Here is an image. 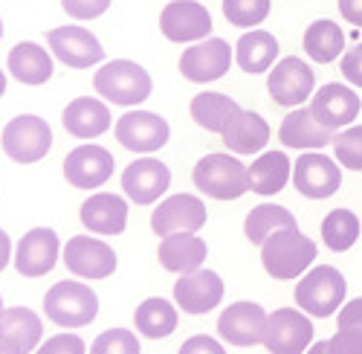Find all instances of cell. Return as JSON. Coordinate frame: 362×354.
Returning a JSON list of instances; mask_svg holds the SVG:
<instances>
[{"label":"cell","mask_w":362,"mask_h":354,"mask_svg":"<svg viewBox=\"0 0 362 354\" xmlns=\"http://www.w3.org/2000/svg\"><path fill=\"white\" fill-rule=\"evenodd\" d=\"M316 253L319 247L313 239H308L298 227H287V229L273 232L261 244V264L273 279L290 282V279L305 276L313 268Z\"/></svg>","instance_id":"6da1fadb"},{"label":"cell","mask_w":362,"mask_h":354,"mask_svg":"<svg viewBox=\"0 0 362 354\" xmlns=\"http://www.w3.org/2000/svg\"><path fill=\"white\" fill-rule=\"evenodd\" d=\"M345 297H348V282L337 268H330V264L310 268L298 279V285L293 290L298 311H305L310 316H322V319L339 314V308L345 305Z\"/></svg>","instance_id":"7a4b0ae2"},{"label":"cell","mask_w":362,"mask_h":354,"mask_svg":"<svg viewBox=\"0 0 362 354\" xmlns=\"http://www.w3.org/2000/svg\"><path fill=\"white\" fill-rule=\"evenodd\" d=\"M194 186L215 200H238L250 192V166L232 154H206L192 171Z\"/></svg>","instance_id":"3957f363"},{"label":"cell","mask_w":362,"mask_h":354,"mask_svg":"<svg viewBox=\"0 0 362 354\" xmlns=\"http://www.w3.org/2000/svg\"><path fill=\"white\" fill-rule=\"evenodd\" d=\"M44 314L62 329H84L99 314V297L84 282H55L44 297Z\"/></svg>","instance_id":"277c9868"},{"label":"cell","mask_w":362,"mask_h":354,"mask_svg":"<svg viewBox=\"0 0 362 354\" xmlns=\"http://www.w3.org/2000/svg\"><path fill=\"white\" fill-rule=\"evenodd\" d=\"M93 87H96V93L105 96L107 102L122 105V108H134V105H139L151 96L154 81H151L148 70L139 67L136 62L116 58V62L102 64V70L93 76Z\"/></svg>","instance_id":"5b68a950"},{"label":"cell","mask_w":362,"mask_h":354,"mask_svg":"<svg viewBox=\"0 0 362 354\" xmlns=\"http://www.w3.org/2000/svg\"><path fill=\"white\" fill-rule=\"evenodd\" d=\"M52 149V131L35 113H21L4 128V152L15 163H38Z\"/></svg>","instance_id":"8992f818"},{"label":"cell","mask_w":362,"mask_h":354,"mask_svg":"<svg viewBox=\"0 0 362 354\" xmlns=\"http://www.w3.org/2000/svg\"><path fill=\"white\" fill-rule=\"evenodd\" d=\"M267 91L281 108H301L308 99H313L316 76L308 62H301L298 55H287L267 73Z\"/></svg>","instance_id":"52a82bcc"},{"label":"cell","mask_w":362,"mask_h":354,"mask_svg":"<svg viewBox=\"0 0 362 354\" xmlns=\"http://www.w3.org/2000/svg\"><path fill=\"white\" fill-rule=\"evenodd\" d=\"M313 346V322L298 308H279L269 314L264 348L269 354H301Z\"/></svg>","instance_id":"ba28073f"},{"label":"cell","mask_w":362,"mask_h":354,"mask_svg":"<svg viewBox=\"0 0 362 354\" xmlns=\"http://www.w3.org/2000/svg\"><path fill=\"white\" fill-rule=\"evenodd\" d=\"M293 186L310 200H325L342 186V166L322 152H305L293 163Z\"/></svg>","instance_id":"9c48e42d"},{"label":"cell","mask_w":362,"mask_h":354,"mask_svg":"<svg viewBox=\"0 0 362 354\" xmlns=\"http://www.w3.org/2000/svg\"><path fill=\"white\" fill-rule=\"evenodd\" d=\"M160 29L174 44H197L212 35V15L197 0H171L160 15Z\"/></svg>","instance_id":"30bf717a"},{"label":"cell","mask_w":362,"mask_h":354,"mask_svg":"<svg viewBox=\"0 0 362 354\" xmlns=\"http://www.w3.org/2000/svg\"><path fill=\"white\" fill-rule=\"evenodd\" d=\"M232 58H235L232 47L223 38H206V41H197L189 50H183V55H180V73L194 84L218 81L229 73Z\"/></svg>","instance_id":"8fae6325"},{"label":"cell","mask_w":362,"mask_h":354,"mask_svg":"<svg viewBox=\"0 0 362 354\" xmlns=\"http://www.w3.org/2000/svg\"><path fill=\"white\" fill-rule=\"evenodd\" d=\"M47 44L58 62L73 70H87L105 58L99 38L84 26H55L47 33Z\"/></svg>","instance_id":"7c38bea8"},{"label":"cell","mask_w":362,"mask_h":354,"mask_svg":"<svg viewBox=\"0 0 362 354\" xmlns=\"http://www.w3.org/2000/svg\"><path fill=\"white\" fill-rule=\"evenodd\" d=\"M67 270L78 279H107L116 270V253L110 244L93 235H73L64 244V258Z\"/></svg>","instance_id":"4fadbf2b"},{"label":"cell","mask_w":362,"mask_h":354,"mask_svg":"<svg viewBox=\"0 0 362 354\" xmlns=\"http://www.w3.org/2000/svg\"><path fill=\"white\" fill-rule=\"evenodd\" d=\"M171 128L163 116L151 110H128L116 122V139L134 154H154L168 142Z\"/></svg>","instance_id":"5bb4252c"},{"label":"cell","mask_w":362,"mask_h":354,"mask_svg":"<svg viewBox=\"0 0 362 354\" xmlns=\"http://www.w3.org/2000/svg\"><path fill=\"white\" fill-rule=\"evenodd\" d=\"M267 319L269 314L258 305V302H235L226 305L218 316V337L229 346H240L250 348L264 343V331H267Z\"/></svg>","instance_id":"9a60e30c"},{"label":"cell","mask_w":362,"mask_h":354,"mask_svg":"<svg viewBox=\"0 0 362 354\" xmlns=\"http://www.w3.org/2000/svg\"><path fill=\"white\" fill-rule=\"evenodd\" d=\"M58 253H62V241H58L55 229L35 227V229H29L23 239L18 241L12 261H15V268H18L21 276L38 279V276H47L55 268Z\"/></svg>","instance_id":"2e32d148"},{"label":"cell","mask_w":362,"mask_h":354,"mask_svg":"<svg viewBox=\"0 0 362 354\" xmlns=\"http://www.w3.org/2000/svg\"><path fill=\"white\" fill-rule=\"evenodd\" d=\"M359 108H362V102L354 93V87L339 84V81L322 84L310 99L313 116L330 131H342V128L354 125V120L359 116Z\"/></svg>","instance_id":"e0dca14e"},{"label":"cell","mask_w":362,"mask_h":354,"mask_svg":"<svg viewBox=\"0 0 362 354\" xmlns=\"http://www.w3.org/2000/svg\"><path fill=\"white\" fill-rule=\"evenodd\" d=\"M113 154L102 145H78L64 157V177L76 189H99L113 174Z\"/></svg>","instance_id":"ac0fdd59"},{"label":"cell","mask_w":362,"mask_h":354,"mask_svg":"<svg viewBox=\"0 0 362 354\" xmlns=\"http://www.w3.org/2000/svg\"><path fill=\"white\" fill-rule=\"evenodd\" d=\"M206 224V203L197 195H171L154 212H151V229L157 235L174 232H197Z\"/></svg>","instance_id":"d6986e66"},{"label":"cell","mask_w":362,"mask_h":354,"mask_svg":"<svg viewBox=\"0 0 362 354\" xmlns=\"http://www.w3.org/2000/svg\"><path fill=\"white\" fill-rule=\"evenodd\" d=\"M168 186H171V171L163 160H154V157L134 160L122 171V189L136 206L157 203L168 192Z\"/></svg>","instance_id":"ffe728a7"},{"label":"cell","mask_w":362,"mask_h":354,"mask_svg":"<svg viewBox=\"0 0 362 354\" xmlns=\"http://www.w3.org/2000/svg\"><path fill=\"white\" fill-rule=\"evenodd\" d=\"M44 337L41 316L33 308H6L0 314V354H33Z\"/></svg>","instance_id":"44dd1931"},{"label":"cell","mask_w":362,"mask_h":354,"mask_svg":"<svg viewBox=\"0 0 362 354\" xmlns=\"http://www.w3.org/2000/svg\"><path fill=\"white\" fill-rule=\"evenodd\" d=\"M221 299H223V282L215 270L200 268L174 282V305H180L186 314H209L221 305Z\"/></svg>","instance_id":"7402d4cb"},{"label":"cell","mask_w":362,"mask_h":354,"mask_svg":"<svg viewBox=\"0 0 362 354\" xmlns=\"http://www.w3.org/2000/svg\"><path fill=\"white\" fill-rule=\"evenodd\" d=\"M334 134L337 131L325 128L310 108H293L279 128L281 145L298 152H322L325 145H334Z\"/></svg>","instance_id":"603a6c76"},{"label":"cell","mask_w":362,"mask_h":354,"mask_svg":"<svg viewBox=\"0 0 362 354\" xmlns=\"http://www.w3.org/2000/svg\"><path fill=\"white\" fill-rule=\"evenodd\" d=\"M78 218L93 235H119L128 227V203L119 195L96 192L81 203Z\"/></svg>","instance_id":"cb8c5ba5"},{"label":"cell","mask_w":362,"mask_h":354,"mask_svg":"<svg viewBox=\"0 0 362 354\" xmlns=\"http://www.w3.org/2000/svg\"><path fill=\"white\" fill-rule=\"evenodd\" d=\"M206 256H209V247H206V241L200 239V235H194V232L165 235V239L160 241V250H157L160 264L168 273H177V276H186V273L200 270Z\"/></svg>","instance_id":"d4e9b609"},{"label":"cell","mask_w":362,"mask_h":354,"mask_svg":"<svg viewBox=\"0 0 362 354\" xmlns=\"http://www.w3.org/2000/svg\"><path fill=\"white\" fill-rule=\"evenodd\" d=\"M62 122H64V131L76 139H96L110 128V110L102 99L78 96L64 108Z\"/></svg>","instance_id":"484cf974"},{"label":"cell","mask_w":362,"mask_h":354,"mask_svg":"<svg viewBox=\"0 0 362 354\" xmlns=\"http://www.w3.org/2000/svg\"><path fill=\"white\" fill-rule=\"evenodd\" d=\"M276 58H279V41H276V35H269L267 29H250V33H244L235 44V62L250 76L269 73L276 64Z\"/></svg>","instance_id":"4316f807"},{"label":"cell","mask_w":362,"mask_h":354,"mask_svg":"<svg viewBox=\"0 0 362 354\" xmlns=\"http://www.w3.org/2000/svg\"><path fill=\"white\" fill-rule=\"evenodd\" d=\"M221 137H223V145L235 154H261L269 142V125L261 113L240 110Z\"/></svg>","instance_id":"83f0119b"},{"label":"cell","mask_w":362,"mask_h":354,"mask_svg":"<svg viewBox=\"0 0 362 354\" xmlns=\"http://www.w3.org/2000/svg\"><path fill=\"white\" fill-rule=\"evenodd\" d=\"M9 73L21 84H44L52 79V55L33 41H21L9 50Z\"/></svg>","instance_id":"f1b7e54d"},{"label":"cell","mask_w":362,"mask_h":354,"mask_svg":"<svg viewBox=\"0 0 362 354\" xmlns=\"http://www.w3.org/2000/svg\"><path fill=\"white\" fill-rule=\"evenodd\" d=\"M293 177V163L284 152H261L250 166V189L258 195H279Z\"/></svg>","instance_id":"f546056e"},{"label":"cell","mask_w":362,"mask_h":354,"mask_svg":"<svg viewBox=\"0 0 362 354\" xmlns=\"http://www.w3.org/2000/svg\"><path fill=\"white\" fill-rule=\"evenodd\" d=\"M240 110H244V108H240L235 99H229L223 93H212V91L197 93L192 99V120L200 128L212 131V134H223Z\"/></svg>","instance_id":"4dcf8cb0"},{"label":"cell","mask_w":362,"mask_h":354,"mask_svg":"<svg viewBox=\"0 0 362 354\" xmlns=\"http://www.w3.org/2000/svg\"><path fill=\"white\" fill-rule=\"evenodd\" d=\"M134 326L142 337H151V340L171 337L177 329V308L163 297H151L142 305H136Z\"/></svg>","instance_id":"1f68e13d"},{"label":"cell","mask_w":362,"mask_h":354,"mask_svg":"<svg viewBox=\"0 0 362 354\" xmlns=\"http://www.w3.org/2000/svg\"><path fill=\"white\" fill-rule=\"evenodd\" d=\"M305 52L319 64H330L345 52V33L337 21H313L305 33Z\"/></svg>","instance_id":"d6a6232c"},{"label":"cell","mask_w":362,"mask_h":354,"mask_svg":"<svg viewBox=\"0 0 362 354\" xmlns=\"http://www.w3.org/2000/svg\"><path fill=\"white\" fill-rule=\"evenodd\" d=\"M287 227H298L287 206L261 203V206H255V210H250V215L244 221V235L250 239V244H258L261 247L273 232L287 229Z\"/></svg>","instance_id":"836d02e7"},{"label":"cell","mask_w":362,"mask_h":354,"mask_svg":"<svg viewBox=\"0 0 362 354\" xmlns=\"http://www.w3.org/2000/svg\"><path fill=\"white\" fill-rule=\"evenodd\" d=\"M359 232H362V224L351 210H334V212H327L325 221H322V241H325L327 250H334V253L351 250L359 239Z\"/></svg>","instance_id":"e575fe53"},{"label":"cell","mask_w":362,"mask_h":354,"mask_svg":"<svg viewBox=\"0 0 362 354\" xmlns=\"http://www.w3.org/2000/svg\"><path fill=\"white\" fill-rule=\"evenodd\" d=\"M223 15L232 26L252 29L267 21L269 0H223Z\"/></svg>","instance_id":"d590c367"},{"label":"cell","mask_w":362,"mask_h":354,"mask_svg":"<svg viewBox=\"0 0 362 354\" xmlns=\"http://www.w3.org/2000/svg\"><path fill=\"white\" fill-rule=\"evenodd\" d=\"M334 154L339 166L362 171V125H348L334 134Z\"/></svg>","instance_id":"8d00e7d4"},{"label":"cell","mask_w":362,"mask_h":354,"mask_svg":"<svg viewBox=\"0 0 362 354\" xmlns=\"http://www.w3.org/2000/svg\"><path fill=\"white\" fill-rule=\"evenodd\" d=\"M139 351H142L139 340L128 329H107L90 346V354H139Z\"/></svg>","instance_id":"74e56055"},{"label":"cell","mask_w":362,"mask_h":354,"mask_svg":"<svg viewBox=\"0 0 362 354\" xmlns=\"http://www.w3.org/2000/svg\"><path fill=\"white\" fill-rule=\"evenodd\" d=\"M327 354H362V329L339 326L337 334L327 340Z\"/></svg>","instance_id":"f35d334b"},{"label":"cell","mask_w":362,"mask_h":354,"mask_svg":"<svg viewBox=\"0 0 362 354\" xmlns=\"http://www.w3.org/2000/svg\"><path fill=\"white\" fill-rule=\"evenodd\" d=\"M35 354H87V346L78 334H55L38 346Z\"/></svg>","instance_id":"ab89813d"},{"label":"cell","mask_w":362,"mask_h":354,"mask_svg":"<svg viewBox=\"0 0 362 354\" xmlns=\"http://www.w3.org/2000/svg\"><path fill=\"white\" fill-rule=\"evenodd\" d=\"M62 6L73 21H93L107 12L110 0H62Z\"/></svg>","instance_id":"60d3db41"},{"label":"cell","mask_w":362,"mask_h":354,"mask_svg":"<svg viewBox=\"0 0 362 354\" xmlns=\"http://www.w3.org/2000/svg\"><path fill=\"white\" fill-rule=\"evenodd\" d=\"M339 73L345 76V81H351L354 87H362V44H356L354 50H348L339 58Z\"/></svg>","instance_id":"b9f144b4"},{"label":"cell","mask_w":362,"mask_h":354,"mask_svg":"<svg viewBox=\"0 0 362 354\" xmlns=\"http://www.w3.org/2000/svg\"><path fill=\"white\" fill-rule=\"evenodd\" d=\"M177 354H226V351H223V346H221L215 337L194 334V337H189L183 346H180Z\"/></svg>","instance_id":"7bdbcfd3"},{"label":"cell","mask_w":362,"mask_h":354,"mask_svg":"<svg viewBox=\"0 0 362 354\" xmlns=\"http://www.w3.org/2000/svg\"><path fill=\"white\" fill-rule=\"evenodd\" d=\"M337 326H359L362 329V297L345 302L337 314Z\"/></svg>","instance_id":"ee69618b"},{"label":"cell","mask_w":362,"mask_h":354,"mask_svg":"<svg viewBox=\"0 0 362 354\" xmlns=\"http://www.w3.org/2000/svg\"><path fill=\"white\" fill-rule=\"evenodd\" d=\"M339 12L351 26L362 29V0H339Z\"/></svg>","instance_id":"f6af8a7d"},{"label":"cell","mask_w":362,"mask_h":354,"mask_svg":"<svg viewBox=\"0 0 362 354\" xmlns=\"http://www.w3.org/2000/svg\"><path fill=\"white\" fill-rule=\"evenodd\" d=\"M9 261H12V241H9V235L0 229V270H6Z\"/></svg>","instance_id":"bcb514c9"},{"label":"cell","mask_w":362,"mask_h":354,"mask_svg":"<svg viewBox=\"0 0 362 354\" xmlns=\"http://www.w3.org/2000/svg\"><path fill=\"white\" fill-rule=\"evenodd\" d=\"M305 354H327V340H319V343H313Z\"/></svg>","instance_id":"7dc6e473"},{"label":"cell","mask_w":362,"mask_h":354,"mask_svg":"<svg viewBox=\"0 0 362 354\" xmlns=\"http://www.w3.org/2000/svg\"><path fill=\"white\" fill-rule=\"evenodd\" d=\"M4 93H6V73L0 70V96H4Z\"/></svg>","instance_id":"c3c4849f"},{"label":"cell","mask_w":362,"mask_h":354,"mask_svg":"<svg viewBox=\"0 0 362 354\" xmlns=\"http://www.w3.org/2000/svg\"><path fill=\"white\" fill-rule=\"evenodd\" d=\"M4 311H6V308H4V297H0V314H4Z\"/></svg>","instance_id":"681fc988"},{"label":"cell","mask_w":362,"mask_h":354,"mask_svg":"<svg viewBox=\"0 0 362 354\" xmlns=\"http://www.w3.org/2000/svg\"><path fill=\"white\" fill-rule=\"evenodd\" d=\"M0 38H4V21H0Z\"/></svg>","instance_id":"f907efd6"}]
</instances>
